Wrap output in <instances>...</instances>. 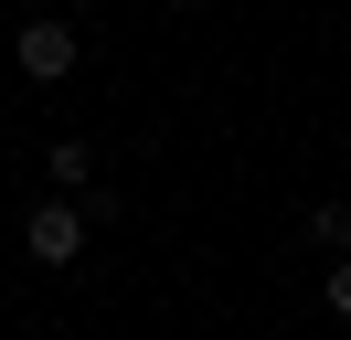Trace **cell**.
Here are the masks:
<instances>
[{"label":"cell","instance_id":"obj_1","mask_svg":"<svg viewBox=\"0 0 351 340\" xmlns=\"http://www.w3.org/2000/svg\"><path fill=\"white\" fill-rule=\"evenodd\" d=\"M22 255H32V266H75V255H86V212H75L64 191H53V202L22 223Z\"/></svg>","mask_w":351,"mask_h":340},{"label":"cell","instance_id":"obj_3","mask_svg":"<svg viewBox=\"0 0 351 340\" xmlns=\"http://www.w3.org/2000/svg\"><path fill=\"white\" fill-rule=\"evenodd\" d=\"M43 170H53V191H86V181H96V149H86V138H53Z\"/></svg>","mask_w":351,"mask_h":340},{"label":"cell","instance_id":"obj_5","mask_svg":"<svg viewBox=\"0 0 351 340\" xmlns=\"http://www.w3.org/2000/svg\"><path fill=\"white\" fill-rule=\"evenodd\" d=\"M319 308H330V319H351V255H330V276H319Z\"/></svg>","mask_w":351,"mask_h":340},{"label":"cell","instance_id":"obj_4","mask_svg":"<svg viewBox=\"0 0 351 340\" xmlns=\"http://www.w3.org/2000/svg\"><path fill=\"white\" fill-rule=\"evenodd\" d=\"M308 245H330V255H351V202H308Z\"/></svg>","mask_w":351,"mask_h":340},{"label":"cell","instance_id":"obj_2","mask_svg":"<svg viewBox=\"0 0 351 340\" xmlns=\"http://www.w3.org/2000/svg\"><path fill=\"white\" fill-rule=\"evenodd\" d=\"M11 53H22V75H32V85H64L86 42H75V21H53V11H43V21H22V42H11Z\"/></svg>","mask_w":351,"mask_h":340}]
</instances>
